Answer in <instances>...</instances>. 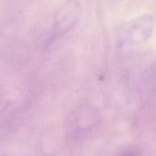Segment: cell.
Wrapping results in <instances>:
<instances>
[{"label": "cell", "instance_id": "6da1fadb", "mask_svg": "<svg viewBox=\"0 0 156 156\" xmlns=\"http://www.w3.org/2000/svg\"><path fill=\"white\" fill-rule=\"evenodd\" d=\"M80 15V5L76 0H69L58 10L55 17L52 38H58L75 25Z\"/></svg>", "mask_w": 156, "mask_h": 156}, {"label": "cell", "instance_id": "7a4b0ae2", "mask_svg": "<svg viewBox=\"0 0 156 156\" xmlns=\"http://www.w3.org/2000/svg\"><path fill=\"white\" fill-rule=\"evenodd\" d=\"M153 18L150 16H144L133 21L126 30L127 41L141 43L146 41L153 30Z\"/></svg>", "mask_w": 156, "mask_h": 156}, {"label": "cell", "instance_id": "3957f363", "mask_svg": "<svg viewBox=\"0 0 156 156\" xmlns=\"http://www.w3.org/2000/svg\"><path fill=\"white\" fill-rule=\"evenodd\" d=\"M8 106V101L7 99L4 96L3 92L0 90V112H4L6 107Z\"/></svg>", "mask_w": 156, "mask_h": 156}]
</instances>
